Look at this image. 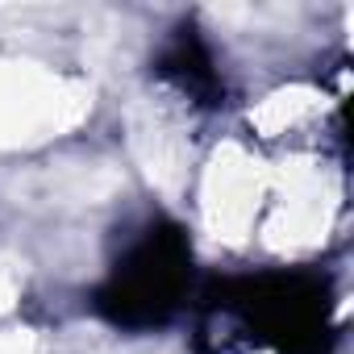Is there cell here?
I'll list each match as a JSON object with an SVG mask.
<instances>
[{
    "instance_id": "cell-1",
    "label": "cell",
    "mask_w": 354,
    "mask_h": 354,
    "mask_svg": "<svg viewBox=\"0 0 354 354\" xmlns=\"http://www.w3.org/2000/svg\"><path fill=\"white\" fill-rule=\"evenodd\" d=\"M92 109L84 80L30 59H0V150H26L71 133Z\"/></svg>"
},
{
    "instance_id": "cell-2",
    "label": "cell",
    "mask_w": 354,
    "mask_h": 354,
    "mask_svg": "<svg viewBox=\"0 0 354 354\" xmlns=\"http://www.w3.org/2000/svg\"><path fill=\"white\" fill-rule=\"evenodd\" d=\"M267 225L263 238L275 254H304L317 250L337 217V184L325 162L292 158L267 188Z\"/></svg>"
},
{
    "instance_id": "cell-3",
    "label": "cell",
    "mask_w": 354,
    "mask_h": 354,
    "mask_svg": "<svg viewBox=\"0 0 354 354\" xmlns=\"http://www.w3.org/2000/svg\"><path fill=\"white\" fill-rule=\"evenodd\" d=\"M267 188H271V171L246 146H238V142L217 146L205 175H201L205 230L225 246L246 242L263 205H267Z\"/></svg>"
},
{
    "instance_id": "cell-4",
    "label": "cell",
    "mask_w": 354,
    "mask_h": 354,
    "mask_svg": "<svg viewBox=\"0 0 354 354\" xmlns=\"http://www.w3.org/2000/svg\"><path fill=\"white\" fill-rule=\"evenodd\" d=\"M129 146L133 158L142 162V171L150 175V184L162 188L167 196H180L184 180H188V138L175 125L154 100H138L129 109Z\"/></svg>"
},
{
    "instance_id": "cell-5",
    "label": "cell",
    "mask_w": 354,
    "mask_h": 354,
    "mask_svg": "<svg viewBox=\"0 0 354 354\" xmlns=\"http://www.w3.org/2000/svg\"><path fill=\"white\" fill-rule=\"evenodd\" d=\"M321 109H325V96H321L317 88L292 84V88H279V92L263 96V100L250 109V125H254L263 138H279V133H288V129L308 125Z\"/></svg>"
},
{
    "instance_id": "cell-6",
    "label": "cell",
    "mask_w": 354,
    "mask_h": 354,
    "mask_svg": "<svg viewBox=\"0 0 354 354\" xmlns=\"http://www.w3.org/2000/svg\"><path fill=\"white\" fill-rule=\"evenodd\" d=\"M0 354H38V333L34 329H5L0 333Z\"/></svg>"
},
{
    "instance_id": "cell-7",
    "label": "cell",
    "mask_w": 354,
    "mask_h": 354,
    "mask_svg": "<svg viewBox=\"0 0 354 354\" xmlns=\"http://www.w3.org/2000/svg\"><path fill=\"white\" fill-rule=\"evenodd\" d=\"M17 296H21V283H17V275H13L9 267H0V313H9V308L17 304Z\"/></svg>"
}]
</instances>
